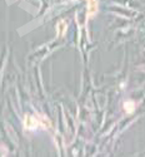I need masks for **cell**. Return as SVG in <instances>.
Listing matches in <instances>:
<instances>
[{
    "mask_svg": "<svg viewBox=\"0 0 145 157\" xmlns=\"http://www.w3.org/2000/svg\"><path fill=\"white\" fill-rule=\"evenodd\" d=\"M98 10V2L96 0H89V4H88V13L89 15H94Z\"/></svg>",
    "mask_w": 145,
    "mask_h": 157,
    "instance_id": "obj_1",
    "label": "cell"
}]
</instances>
